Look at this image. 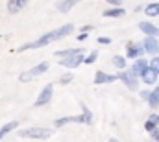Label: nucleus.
Instances as JSON below:
<instances>
[{"label":"nucleus","mask_w":159,"mask_h":142,"mask_svg":"<svg viewBox=\"0 0 159 142\" xmlns=\"http://www.w3.org/2000/svg\"><path fill=\"white\" fill-rule=\"evenodd\" d=\"M72 30H74V26H72V24H65V26H61V28H57V30H52V32L44 33L43 37H39V39H37V41H34V42H28V44L20 46V48H19V52L30 50V48H43V46L50 44L52 41H57V39H61V37H65V35H70V33H72Z\"/></svg>","instance_id":"1"},{"label":"nucleus","mask_w":159,"mask_h":142,"mask_svg":"<svg viewBox=\"0 0 159 142\" xmlns=\"http://www.w3.org/2000/svg\"><path fill=\"white\" fill-rule=\"evenodd\" d=\"M52 135H54L52 129H48V127H39V126L19 131V137H20V139H37V140H46V139H50Z\"/></svg>","instance_id":"2"},{"label":"nucleus","mask_w":159,"mask_h":142,"mask_svg":"<svg viewBox=\"0 0 159 142\" xmlns=\"http://www.w3.org/2000/svg\"><path fill=\"white\" fill-rule=\"evenodd\" d=\"M48 67H50V63H48V61H43V63H39L37 67H34L32 70H28L24 76H20V81H28V79H30V78H34V76L44 74V72L48 70Z\"/></svg>","instance_id":"3"},{"label":"nucleus","mask_w":159,"mask_h":142,"mask_svg":"<svg viewBox=\"0 0 159 142\" xmlns=\"http://www.w3.org/2000/svg\"><path fill=\"white\" fill-rule=\"evenodd\" d=\"M119 79L122 81V83H126V85H128V89H131V91H135V89H137V76H135L131 70H129V72L122 70L119 74Z\"/></svg>","instance_id":"4"},{"label":"nucleus","mask_w":159,"mask_h":142,"mask_svg":"<svg viewBox=\"0 0 159 142\" xmlns=\"http://www.w3.org/2000/svg\"><path fill=\"white\" fill-rule=\"evenodd\" d=\"M52 94H54V85L50 83V85H46L43 91H41V94L37 96V100H35V105H44V104H48L50 102V98H52Z\"/></svg>","instance_id":"5"},{"label":"nucleus","mask_w":159,"mask_h":142,"mask_svg":"<svg viewBox=\"0 0 159 142\" xmlns=\"http://www.w3.org/2000/svg\"><path fill=\"white\" fill-rule=\"evenodd\" d=\"M83 54H78V55H72V57H67V59H61L59 65L61 67H67V69H76L80 67V63H83Z\"/></svg>","instance_id":"6"},{"label":"nucleus","mask_w":159,"mask_h":142,"mask_svg":"<svg viewBox=\"0 0 159 142\" xmlns=\"http://www.w3.org/2000/svg\"><path fill=\"white\" fill-rule=\"evenodd\" d=\"M139 30H143L148 37H157L159 35V28L157 26H154L152 22H146V20L139 22Z\"/></svg>","instance_id":"7"},{"label":"nucleus","mask_w":159,"mask_h":142,"mask_svg":"<svg viewBox=\"0 0 159 142\" xmlns=\"http://www.w3.org/2000/svg\"><path fill=\"white\" fill-rule=\"evenodd\" d=\"M143 44H144V50H146L148 54H157L159 52V41L156 37H146Z\"/></svg>","instance_id":"8"},{"label":"nucleus","mask_w":159,"mask_h":142,"mask_svg":"<svg viewBox=\"0 0 159 142\" xmlns=\"http://www.w3.org/2000/svg\"><path fill=\"white\" fill-rule=\"evenodd\" d=\"M146 70H148V63H146L144 59H141V57H139V59L133 63V67H131V72H133L135 76H141V78L144 76Z\"/></svg>","instance_id":"9"},{"label":"nucleus","mask_w":159,"mask_h":142,"mask_svg":"<svg viewBox=\"0 0 159 142\" xmlns=\"http://www.w3.org/2000/svg\"><path fill=\"white\" fill-rule=\"evenodd\" d=\"M143 52H146L144 46H141V44H137V42H128V52H126L128 57H139Z\"/></svg>","instance_id":"10"},{"label":"nucleus","mask_w":159,"mask_h":142,"mask_svg":"<svg viewBox=\"0 0 159 142\" xmlns=\"http://www.w3.org/2000/svg\"><path fill=\"white\" fill-rule=\"evenodd\" d=\"M115 79H119V76H109V74H106V72H96V76H94V83L96 85H102V83H111V81H115Z\"/></svg>","instance_id":"11"},{"label":"nucleus","mask_w":159,"mask_h":142,"mask_svg":"<svg viewBox=\"0 0 159 142\" xmlns=\"http://www.w3.org/2000/svg\"><path fill=\"white\" fill-rule=\"evenodd\" d=\"M28 0H7V11L9 13H19L24 6H26Z\"/></svg>","instance_id":"12"},{"label":"nucleus","mask_w":159,"mask_h":142,"mask_svg":"<svg viewBox=\"0 0 159 142\" xmlns=\"http://www.w3.org/2000/svg\"><path fill=\"white\" fill-rule=\"evenodd\" d=\"M157 126H159V116L157 114H152V116L146 120V124H144L146 131H150V133H154V131L157 129Z\"/></svg>","instance_id":"13"},{"label":"nucleus","mask_w":159,"mask_h":142,"mask_svg":"<svg viewBox=\"0 0 159 142\" xmlns=\"http://www.w3.org/2000/svg\"><path fill=\"white\" fill-rule=\"evenodd\" d=\"M78 54H83V48H72V50H59V52H56V55L57 57H72V55H78Z\"/></svg>","instance_id":"14"},{"label":"nucleus","mask_w":159,"mask_h":142,"mask_svg":"<svg viewBox=\"0 0 159 142\" xmlns=\"http://www.w3.org/2000/svg\"><path fill=\"white\" fill-rule=\"evenodd\" d=\"M78 2H81V0H65V2H59V4H57V9L63 11V13H67V11H70Z\"/></svg>","instance_id":"15"},{"label":"nucleus","mask_w":159,"mask_h":142,"mask_svg":"<svg viewBox=\"0 0 159 142\" xmlns=\"http://www.w3.org/2000/svg\"><path fill=\"white\" fill-rule=\"evenodd\" d=\"M157 76H159V74H156L152 69H148V70L144 72V76H143V81H144L146 85H154V83H156V79H157Z\"/></svg>","instance_id":"16"},{"label":"nucleus","mask_w":159,"mask_h":142,"mask_svg":"<svg viewBox=\"0 0 159 142\" xmlns=\"http://www.w3.org/2000/svg\"><path fill=\"white\" fill-rule=\"evenodd\" d=\"M17 126H19V122H17V120H13V122H7L4 127H0V140H2V139H4L9 131H11V129H15Z\"/></svg>","instance_id":"17"},{"label":"nucleus","mask_w":159,"mask_h":142,"mask_svg":"<svg viewBox=\"0 0 159 142\" xmlns=\"http://www.w3.org/2000/svg\"><path fill=\"white\" fill-rule=\"evenodd\" d=\"M122 15H124V9L122 7H113V9L104 11V17H111V19H117V17H122Z\"/></svg>","instance_id":"18"},{"label":"nucleus","mask_w":159,"mask_h":142,"mask_svg":"<svg viewBox=\"0 0 159 142\" xmlns=\"http://www.w3.org/2000/svg\"><path fill=\"white\" fill-rule=\"evenodd\" d=\"M144 13L148 17H154V15H159V4H150L144 7Z\"/></svg>","instance_id":"19"},{"label":"nucleus","mask_w":159,"mask_h":142,"mask_svg":"<svg viewBox=\"0 0 159 142\" xmlns=\"http://www.w3.org/2000/svg\"><path fill=\"white\" fill-rule=\"evenodd\" d=\"M148 104L152 107H157L159 105V89L157 91H154L152 94H148Z\"/></svg>","instance_id":"20"},{"label":"nucleus","mask_w":159,"mask_h":142,"mask_svg":"<svg viewBox=\"0 0 159 142\" xmlns=\"http://www.w3.org/2000/svg\"><path fill=\"white\" fill-rule=\"evenodd\" d=\"M113 65L119 67V69H124V67H126V59H124L122 55H115V57H113Z\"/></svg>","instance_id":"21"},{"label":"nucleus","mask_w":159,"mask_h":142,"mask_svg":"<svg viewBox=\"0 0 159 142\" xmlns=\"http://www.w3.org/2000/svg\"><path fill=\"white\" fill-rule=\"evenodd\" d=\"M150 69L156 72V74H159V57H154V59L150 61Z\"/></svg>","instance_id":"22"},{"label":"nucleus","mask_w":159,"mask_h":142,"mask_svg":"<svg viewBox=\"0 0 159 142\" xmlns=\"http://www.w3.org/2000/svg\"><path fill=\"white\" fill-rule=\"evenodd\" d=\"M96 57H98V52H93V54L85 59V63H94V61H96Z\"/></svg>","instance_id":"23"},{"label":"nucleus","mask_w":159,"mask_h":142,"mask_svg":"<svg viewBox=\"0 0 159 142\" xmlns=\"http://www.w3.org/2000/svg\"><path fill=\"white\" fill-rule=\"evenodd\" d=\"M70 79H72V74H67V76H63V78L59 79V83H63V85H65V83H69Z\"/></svg>","instance_id":"24"},{"label":"nucleus","mask_w":159,"mask_h":142,"mask_svg":"<svg viewBox=\"0 0 159 142\" xmlns=\"http://www.w3.org/2000/svg\"><path fill=\"white\" fill-rule=\"evenodd\" d=\"M98 42H104V44H111V39H109V37H98Z\"/></svg>","instance_id":"25"},{"label":"nucleus","mask_w":159,"mask_h":142,"mask_svg":"<svg viewBox=\"0 0 159 142\" xmlns=\"http://www.w3.org/2000/svg\"><path fill=\"white\" fill-rule=\"evenodd\" d=\"M111 6H117V7H120V4H122V0H107Z\"/></svg>","instance_id":"26"},{"label":"nucleus","mask_w":159,"mask_h":142,"mask_svg":"<svg viewBox=\"0 0 159 142\" xmlns=\"http://www.w3.org/2000/svg\"><path fill=\"white\" fill-rule=\"evenodd\" d=\"M152 137H154V139H156V140L159 142V127L156 129V131H154V133H152Z\"/></svg>","instance_id":"27"},{"label":"nucleus","mask_w":159,"mask_h":142,"mask_svg":"<svg viewBox=\"0 0 159 142\" xmlns=\"http://www.w3.org/2000/svg\"><path fill=\"white\" fill-rule=\"evenodd\" d=\"M109 142H120V140H117V139H109Z\"/></svg>","instance_id":"28"}]
</instances>
